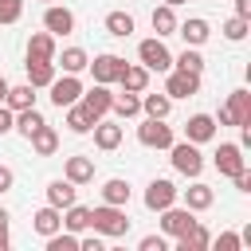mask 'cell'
<instances>
[{
  "instance_id": "52a82bcc",
  "label": "cell",
  "mask_w": 251,
  "mask_h": 251,
  "mask_svg": "<svg viewBox=\"0 0 251 251\" xmlns=\"http://www.w3.org/2000/svg\"><path fill=\"white\" fill-rule=\"evenodd\" d=\"M165 94H169V98H192V94H200V75L173 67L169 78H165Z\"/></svg>"
},
{
  "instance_id": "6da1fadb",
  "label": "cell",
  "mask_w": 251,
  "mask_h": 251,
  "mask_svg": "<svg viewBox=\"0 0 251 251\" xmlns=\"http://www.w3.org/2000/svg\"><path fill=\"white\" fill-rule=\"evenodd\" d=\"M90 227L106 239H122L129 231V216L118 204H98V208H90Z\"/></svg>"
},
{
  "instance_id": "f546056e",
  "label": "cell",
  "mask_w": 251,
  "mask_h": 251,
  "mask_svg": "<svg viewBox=\"0 0 251 251\" xmlns=\"http://www.w3.org/2000/svg\"><path fill=\"white\" fill-rule=\"evenodd\" d=\"M102 204H118V208H126V204H129V180H122V176L106 180V184H102Z\"/></svg>"
},
{
  "instance_id": "7c38bea8",
  "label": "cell",
  "mask_w": 251,
  "mask_h": 251,
  "mask_svg": "<svg viewBox=\"0 0 251 251\" xmlns=\"http://www.w3.org/2000/svg\"><path fill=\"white\" fill-rule=\"evenodd\" d=\"M110 102H114V94H110V86H102V82H98L94 90H82V98H78V106H82L94 122L110 114Z\"/></svg>"
},
{
  "instance_id": "bcb514c9",
  "label": "cell",
  "mask_w": 251,
  "mask_h": 251,
  "mask_svg": "<svg viewBox=\"0 0 251 251\" xmlns=\"http://www.w3.org/2000/svg\"><path fill=\"white\" fill-rule=\"evenodd\" d=\"M235 16H243V20H251V0H235Z\"/></svg>"
},
{
  "instance_id": "f907efd6",
  "label": "cell",
  "mask_w": 251,
  "mask_h": 251,
  "mask_svg": "<svg viewBox=\"0 0 251 251\" xmlns=\"http://www.w3.org/2000/svg\"><path fill=\"white\" fill-rule=\"evenodd\" d=\"M165 4H169V8H176V4H184V0H165Z\"/></svg>"
},
{
  "instance_id": "7bdbcfd3",
  "label": "cell",
  "mask_w": 251,
  "mask_h": 251,
  "mask_svg": "<svg viewBox=\"0 0 251 251\" xmlns=\"http://www.w3.org/2000/svg\"><path fill=\"white\" fill-rule=\"evenodd\" d=\"M137 247H141V251H165V235H145Z\"/></svg>"
},
{
  "instance_id": "681fc988",
  "label": "cell",
  "mask_w": 251,
  "mask_h": 251,
  "mask_svg": "<svg viewBox=\"0 0 251 251\" xmlns=\"http://www.w3.org/2000/svg\"><path fill=\"white\" fill-rule=\"evenodd\" d=\"M0 227H8V212L4 208H0Z\"/></svg>"
},
{
  "instance_id": "d4e9b609",
  "label": "cell",
  "mask_w": 251,
  "mask_h": 251,
  "mask_svg": "<svg viewBox=\"0 0 251 251\" xmlns=\"http://www.w3.org/2000/svg\"><path fill=\"white\" fill-rule=\"evenodd\" d=\"M4 106L16 114V110H27V106H35V86L31 82H20V86H8V94H4Z\"/></svg>"
},
{
  "instance_id": "836d02e7",
  "label": "cell",
  "mask_w": 251,
  "mask_h": 251,
  "mask_svg": "<svg viewBox=\"0 0 251 251\" xmlns=\"http://www.w3.org/2000/svg\"><path fill=\"white\" fill-rule=\"evenodd\" d=\"M39 126H43V114H39L35 106H27V110H16V126H12V129H20L24 137H31Z\"/></svg>"
},
{
  "instance_id": "c3c4849f",
  "label": "cell",
  "mask_w": 251,
  "mask_h": 251,
  "mask_svg": "<svg viewBox=\"0 0 251 251\" xmlns=\"http://www.w3.org/2000/svg\"><path fill=\"white\" fill-rule=\"evenodd\" d=\"M4 94H8V78L0 75V102H4Z\"/></svg>"
},
{
  "instance_id": "5b68a950",
  "label": "cell",
  "mask_w": 251,
  "mask_h": 251,
  "mask_svg": "<svg viewBox=\"0 0 251 251\" xmlns=\"http://www.w3.org/2000/svg\"><path fill=\"white\" fill-rule=\"evenodd\" d=\"M137 141L145 149H169L173 145V126H165V118H145L137 126Z\"/></svg>"
},
{
  "instance_id": "8fae6325",
  "label": "cell",
  "mask_w": 251,
  "mask_h": 251,
  "mask_svg": "<svg viewBox=\"0 0 251 251\" xmlns=\"http://www.w3.org/2000/svg\"><path fill=\"white\" fill-rule=\"evenodd\" d=\"M43 27L59 39V35H71L75 31V12L71 8H63V4H47V12H43Z\"/></svg>"
},
{
  "instance_id": "3957f363",
  "label": "cell",
  "mask_w": 251,
  "mask_h": 251,
  "mask_svg": "<svg viewBox=\"0 0 251 251\" xmlns=\"http://www.w3.org/2000/svg\"><path fill=\"white\" fill-rule=\"evenodd\" d=\"M169 157H173V169L180 173V176H200L204 173V157H200V149L184 137V141H173L169 145Z\"/></svg>"
},
{
  "instance_id": "44dd1931",
  "label": "cell",
  "mask_w": 251,
  "mask_h": 251,
  "mask_svg": "<svg viewBox=\"0 0 251 251\" xmlns=\"http://www.w3.org/2000/svg\"><path fill=\"white\" fill-rule=\"evenodd\" d=\"M27 67V82L39 90V86H51V78H55V59H27L24 63Z\"/></svg>"
},
{
  "instance_id": "f6af8a7d",
  "label": "cell",
  "mask_w": 251,
  "mask_h": 251,
  "mask_svg": "<svg viewBox=\"0 0 251 251\" xmlns=\"http://www.w3.org/2000/svg\"><path fill=\"white\" fill-rule=\"evenodd\" d=\"M231 180H235V188H239V192H251V173H247V169H239Z\"/></svg>"
},
{
  "instance_id": "9c48e42d",
  "label": "cell",
  "mask_w": 251,
  "mask_h": 251,
  "mask_svg": "<svg viewBox=\"0 0 251 251\" xmlns=\"http://www.w3.org/2000/svg\"><path fill=\"white\" fill-rule=\"evenodd\" d=\"M51 102L59 106V110H67L71 102H78L82 98V82H78V75H63V78H51Z\"/></svg>"
},
{
  "instance_id": "74e56055",
  "label": "cell",
  "mask_w": 251,
  "mask_h": 251,
  "mask_svg": "<svg viewBox=\"0 0 251 251\" xmlns=\"http://www.w3.org/2000/svg\"><path fill=\"white\" fill-rule=\"evenodd\" d=\"M220 31H224V39H231V43H239V39L247 35V20H243V16H231V20H227V24L220 27Z\"/></svg>"
},
{
  "instance_id": "f35d334b",
  "label": "cell",
  "mask_w": 251,
  "mask_h": 251,
  "mask_svg": "<svg viewBox=\"0 0 251 251\" xmlns=\"http://www.w3.org/2000/svg\"><path fill=\"white\" fill-rule=\"evenodd\" d=\"M24 16V0H0V24H16Z\"/></svg>"
},
{
  "instance_id": "603a6c76",
  "label": "cell",
  "mask_w": 251,
  "mask_h": 251,
  "mask_svg": "<svg viewBox=\"0 0 251 251\" xmlns=\"http://www.w3.org/2000/svg\"><path fill=\"white\" fill-rule=\"evenodd\" d=\"M27 59H55V35L43 27V31H31L27 39Z\"/></svg>"
},
{
  "instance_id": "60d3db41",
  "label": "cell",
  "mask_w": 251,
  "mask_h": 251,
  "mask_svg": "<svg viewBox=\"0 0 251 251\" xmlns=\"http://www.w3.org/2000/svg\"><path fill=\"white\" fill-rule=\"evenodd\" d=\"M12 126H16V114L0 102V137H4V133H12Z\"/></svg>"
},
{
  "instance_id": "8d00e7d4",
  "label": "cell",
  "mask_w": 251,
  "mask_h": 251,
  "mask_svg": "<svg viewBox=\"0 0 251 251\" xmlns=\"http://www.w3.org/2000/svg\"><path fill=\"white\" fill-rule=\"evenodd\" d=\"M47 251H78V235L59 227L55 235H47Z\"/></svg>"
},
{
  "instance_id": "4fadbf2b",
  "label": "cell",
  "mask_w": 251,
  "mask_h": 251,
  "mask_svg": "<svg viewBox=\"0 0 251 251\" xmlns=\"http://www.w3.org/2000/svg\"><path fill=\"white\" fill-rule=\"evenodd\" d=\"M212 165L220 169V176H235L239 169H247V161H243V149H239V145H231V141H224V145L216 149Z\"/></svg>"
},
{
  "instance_id": "d590c367",
  "label": "cell",
  "mask_w": 251,
  "mask_h": 251,
  "mask_svg": "<svg viewBox=\"0 0 251 251\" xmlns=\"http://www.w3.org/2000/svg\"><path fill=\"white\" fill-rule=\"evenodd\" d=\"M173 67H180V71H192V75H200L204 71V55H200V47H184L176 59H173Z\"/></svg>"
},
{
  "instance_id": "4316f807",
  "label": "cell",
  "mask_w": 251,
  "mask_h": 251,
  "mask_svg": "<svg viewBox=\"0 0 251 251\" xmlns=\"http://www.w3.org/2000/svg\"><path fill=\"white\" fill-rule=\"evenodd\" d=\"M27 141H31V149H35L39 157H51V153L59 149V133H55V129H51L47 122H43V126H39V129H35V133H31Z\"/></svg>"
},
{
  "instance_id": "d6986e66",
  "label": "cell",
  "mask_w": 251,
  "mask_h": 251,
  "mask_svg": "<svg viewBox=\"0 0 251 251\" xmlns=\"http://www.w3.org/2000/svg\"><path fill=\"white\" fill-rule=\"evenodd\" d=\"M63 176H67L75 188H78V184H90V180H94V161H90V157H67Z\"/></svg>"
},
{
  "instance_id": "e575fe53",
  "label": "cell",
  "mask_w": 251,
  "mask_h": 251,
  "mask_svg": "<svg viewBox=\"0 0 251 251\" xmlns=\"http://www.w3.org/2000/svg\"><path fill=\"white\" fill-rule=\"evenodd\" d=\"M106 31L118 35V39H126V35L133 31V16H129V12H110V16H106Z\"/></svg>"
},
{
  "instance_id": "7402d4cb",
  "label": "cell",
  "mask_w": 251,
  "mask_h": 251,
  "mask_svg": "<svg viewBox=\"0 0 251 251\" xmlns=\"http://www.w3.org/2000/svg\"><path fill=\"white\" fill-rule=\"evenodd\" d=\"M63 227H67V231H75V235L90 231V208H82L78 200H75V204H67V208H63Z\"/></svg>"
},
{
  "instance_id": "ee69618b",
  "label": "cell",
  "mask_w": 251,
  "mask_h": 251,
  "mask_svg": "<svg viewBox=\"0 0 251 251\" xmlns=\"http://www.w3.org/2000/svg\"><path fill=\"white\" fill-rule=\"evenodd\" d=\"M12 184H16V173H12L8 165H0V196H4V192H8Z\"/></svg>"
},
{
  "instance_id": "b9f144b4",
  "label": "cell",
  "mask_w": 251,
  "mask_h": 251,
  "mask_svg": "<svg viewBox=\"0 0 251 251\" xmlns=\"http://www.w3.org/2000/svg\"><path fill=\"white\" fill-rule=\"evenodd\" d=\"M78 251H102V235L94 231V235H82L78 239Z\"/></svg>"
},
{
  "instance_id": "9a60e30c",
  "label": "cell",
  "mask_w": 251,
  "mask_h": 251,
  "mask_svg": "<svg viewBox=\"0 0 251 251\" xmlns=\"http://www.w3.org/2000/svg\"><path fill=\"white\" fill-rule=\"evenodd\" d=\"M176 35L184 39V47H204V43H208V35H212V27H208V20L192 16V20L176 24Z\"/></svg>"
},
{
  "instance_id": "30bf717a",
  "label": "cell",
  "mask_w": 251,
  "mask_h": 251,
  "mask_svg": "<svg viewBox=\"0 0 251 251\" xmlns=\"http://www.w3.org/2000/svg\"><path fill=\"white\" fill-rule=\"evenodd\" d=\"M196 220H192V208H176V204H169V208H161V231L165 235H184L188 227H192Z\"/></svg>"
},
{
  "instance_id": "7a4b0ae2",
  "label": "cell",
  "mask_w": 251,
  "mask_h": 251,
  "mask_svg": "<svg viewBox=\"0 0 251 251\" xmlns=\"http://www.w3.org/2000/svg\"><path fill=\"white\" fill-rule=\"evenodd\" d=\"M216 122L220 126H251V94L247 90H231L227 94V102L220 106V114H216Z\"/></svg>"
},
{
  "instance_id": "f1b7e54d",
  "label": "cell",
  "mask_w": 251,
  "mask_h": 251,
  "mask_svg": "<svg viewBox=\"0 0 251 251\" xmlns=\"http://www.w3.org/2000/svg\"><path fill=\"white\" fill-rule=\"evenodd\" d=\"M169 110H173V98L169 94H145L141 90V114L145 118H169Z\"/></svg>"
},
{
  "instance_id": "8992f818",
  "label": "cell",
  "mask_w": 251,
  "mask_h": 251,
  "mask_svg": "<svg viewBox=\"0 0 251 251\" xmlns=\"http://www.w3.org/2000/svg\"><path fill=\"white\" fill-rule=\"evenodd\" d=\"M90 75H94V82H102V86H110V82H118V75H122V67H126V59L122 55H114V51H106V55H94L90 63Z\"/></svg>"
},
{
  "instance_id": "2e32d148",
  "label": "cell",
  "mask_w": 251,
  "mask_h": 251,
  "mask_svg": "<svg viewBox=\"0 0 251 251\" xmlns=\"http://www.w3.org/2000/svg\"><path fill=\"white\" fill-rule=\"evenodd\" d=\"M90 133H94V145H98L102 153H110V149H118V145H122V126H118V122H106V118H98Z\"/></svg>"
},
{
  "instance_id": "d6a6232c",
  "label": "cell",
  "mask_w": 251,
  "mask_h": 251,
  "mask_svg": "<svg viewBox=\"0 0 251 251\" xmlns=\"http://www.w3.org/2000/svg\"><path fill=\"white\" fill-rule=\"evenodd\" d=\"M86 63H90V55H86L82 47H67V51H63V59H59L63 75H78V71H86Z\"/></svg>"
},
{
  "instance_id": "277c9868",
  "label": "cell",
  "mask_w": 251,
  "mask_h": 251,
  "mask_svg": "<svg viewBox=\"0 0 251 251\" xmlns=\"http://www.w3.org/2000/svg\"><path fill=\"white\" fill-rule=\"evenodd\" d=\"M137 59H141V67L153 75V71H173V51L165 47V39H141L137 43Z\"/></svg>"
},
{
  "instance_id": "484cf974",
  "label": "cell",
  "mask_w": 251,
  "mask_h": 251,
  "mask_svg": "<svg viewBox=\"0 0 251 251\" xmlns=\"http://www.w3.org/2000/svg\"><path fill=\"white\" fill-rule=\"evenodd\" d=\"M110 114H114V118H137V114H141V94H133V90H122V94H114V102H110Z\"/></svg>"
},
{
  "instance_id": "cb8c5ba5",
  "label": "cell",
  "mask_w": 251,
  "mask_h": 251,
  "mask_svg": "<svg viewBox=\"0 0 251 251\" xmlns=\"http://www.w3.org/2000/svg\"><path fill=\"white\" fill-rule=\"evenodd\" d=\"M118 82H122V90L141 94V90L149 86V71H145L141 63H137V67H133V63H126V67H122V75H118Z\"/></svg>"
},
{
  "instance_id": "ffe728a7",
  "label": "cell",
  "mask_w": 251,
  "mask_h": 251,
  "mask_svg": "<svg viewBox=\"0 0 251 251\" xmlns=\"http://www.w3.org/2000/svg\"><path fill=\"white\" fill-rule=\"evenodd\" d=\"M31 227H35V231L47 239V235H55V231L63 227V212H59L55 204H47V208H39V212L31 216Z\"/></svg>"
},
{
  "instance_id": "83f0119b",
  "label": "cell",
  "mask_w": 251,
  "mask_h": 251,
  "mask_svg": "<svg viewBox=\"0 0 251 251\" xmlns=\"http://www.w3.org/2000/svg\"><path fill=\"white\" fill-rule=\"evenodd\" d=\"M47 204H55L59 212H63L67 204H75V184H71L67 176H59V180H51V184H47Z\"/></svg>"
},
{
  "instance_id": "7dc6e473",
  "label": "cell",
  "mask_w": 251,
  "mask_h": 251,
  "mask_svg": "<svg viewBox=\"0 0 251 251\" xmlns=\"http://www.w3.org/2000/svg\"><path fill=\"white\" fill-rule=\"evenodd\" d=\"M0 251H8V227H0Z\"/></svg>"
},
{
  "instance_id": "ac0fdd59",
  "label": "cell",
  "mask_w": 251,
  "mask_h": 251,
  "mask_svg": "<svg viewBox=\"0 0 251 251\" xmlns=\"http://www.w3.org/2000/svg\"><path fill=\"white\" fill-rule=\"evenodd\" d=\"M208 247H212V231H208L200 220H196L184 235H176V251H208Z\"/></svg>"
},
{
  "instance_id": "5bb4252c",
  "label": "cell",
  "mask_w": 251,
  "mask_h": 251,
  "mask_svg": "<svg viewBox=\"0 0 251 251\" xmlns=\"http://www.w3.org/2000/svg\"><path fill=\"white\" fill-rule=\"evenodd\" d=\"M184 137H188L192 145L212 141V137H216V118H212V114H192V118L184 122Z\"/></svg>"
},
{
  "instance_id": "ab89813d",
  "label": "cell",
  "mask_w": 251,
  "mask_h": 251,
  "mask_svg": "<svg viewBox=\"0 0 251 251\" xmlns=\"http://www.w3.org/2000/svg\"><path fill=\"white\" fill-rule=\"evenodd\" d=\"M216 247H220V251H239L243 243H239V235H235V231H224V235L216 239Z\"/></svg>"
},
{
  "instance_id": "e0dca14e",
  "label": "cell",
  "mask_w": 251,
  "mask_h": 251,
  "mask_svg": "<svg viewBox=\"0 0 251 251\" xmlns=\"http://www.w3.org/2000/svg\"><path fill=\"white\" fill-rule=\"evenodd\" d=\"M212 204H216L212 184H204V180H196V176H192V188H184V208H192V212H208Z\"/></svg>"
},
{
  "instance_id": "ba28073f",
  "label": "cell",
  "mask_w": 251,
  "mask_h": 251,
  "mask_svg": "<svg viewBox=\"0 0 251 251\" xmlns=\"http://www.w3.org/2000/svg\"><path fill=\"white\" fill-rule=\"evenodd\" d=\"M176 196H180V188H176L173 180L157 176V180H149V188H145V208H149V212H161V208L176 204Z\"/></svg>"
},
{
  "instance_id": "4dcf8cb0",
  "label": "cell",
  "mask_w": 251,
  "mask_h": 251,
  "mask_svg": "<svg viewBox=\"0 0 251 251\" xmlns=\"http://www.w3.org/2000/svg\"><path fill=\"white\" fill-rule=\"evenodd\" d=\"M153 31H157V39H165V35H176V12H173L169 4L153 8Z\"/></svg>"
},
{
  "instance_id": "816d5d0a",
  "label": "cell",
  "mask_w": 251,
  "mask_h": 251,
  "mask_svg": "<svg viewBox=\"0 0 251 251\" xmlns=\"http://www.w3.org/2000/svg\"><path fill=\"white\" fill-rule=\"evenodd\" d=\"M43 4H55V0H43Z\"/></svg>"
},
{
  "instance_id": "1f68e13d",
  "label": "cell",
  "mask_w": 251,
  "mask_h": 251,
  "mask_svg": "<svg viewBox=\"0 0 251 251\" xmlns=\"http://www.w3.org/2000/svg\"><path fill=\"white\" fill-rule=\"evenodd\" d=\"M67 129H71V133H90V129H94V118H90L78 102H71V106H67Z\"/></svg>"
}]
</instances>
